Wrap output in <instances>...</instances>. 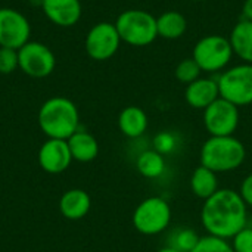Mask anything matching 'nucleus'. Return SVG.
<instances>
[{
	"instance_id": "39448f33",
	"label": "nucleus",
	"mask_w": 252,
	"mask_h": 252,
	"mask_svg": "<svg viewBox=\"0 0 252 252\" xmlns=\"http://www.w3.org/2000/svg\"><path fill=\"white\" fill-rule=\"evenodd\" d=\"M233 49L229 37L220 34H210L198 40L193 47L192 58L199 65L202 72L224 71L233 59Z\"/></svg>"
},
{
	"instance_id": "f8f14e48",
	"label": "nucleus",
	"mask_w": 252,
	"mask_h": 252,
	"mask_svg": "<svg viewBox=\"0 0 252 252\" xmlns=\"http://www.w3.org/2000/svg\"><path fill=\"white\" fill-rule=\"evenodd\" d=\"M72 162V155L66 140L47 139L38 151L40 167L50 174L63 173Z\"/></svg>"
},
{
	"instance_id": "4468645a",
	"label": "nucleus",
	"mask_w": 252,
	"mask_h": 252,
	"mask_svg": "<svg viewBox=\"0 0 252 252\" xmlns=\"http://www.w3.org/2000/svg\"><path fill=\"white\" fill-rule=\"evenodd\" d=\"M220 97L217 80L208 77H199L193 83L186 86L185 99L190 108L195 109H207L213 102Z\"/></svg>"
},
{
	"instance_id": "423d86ee",
	"label": "nucleus",
	"mask_w": 252,
	"mask_h": 252,
	"mask_svg": "<svg viewBox=\"0 0 252 252\" xmlns=\"http://www.w3.org/2000/svg\"><path fill=\"white\" fill-rule=\"evenodd\" d=\"M220 97L239 106L252 103V63L226 68L217 78Z\"/></svg>"
},
{
	"instance_id": "9b49d317",
	"label": "nucleus",
	"mask_w": 252,
	"mask_h": 252,
	"mask_svg": "<svg viewBox=\"0 0 252 252\" xmlns=\"http://www.w3.org/2000/svg\"><path fill=\"white\" fill-rule=\"evenodd\" d=\"M30 22L19 10L0 7V47L19 50L30 41Z\"/></svg>"
},
{
	"instance_id": "f03ea898",
	"label": "nucleus",
	"mask_w": 252,
	"mask_h": 252,
	"mask_svg": "<svg viewBox=\"0 0 252 252\" xmlns=\"http://www.w3.org/2000/svg\"><path fill=\"white\" fill-rule=\"evenodd\" d=\"M38 126L49 139L68 140L80 128L78 109L66 97H50L38 111Z\"/></svg>"
},
{
	"instance_id": "a211bd4d",
	"label": "nucleus",
	"mask_w": 252,
	"mask_h": 252,
	"mask_svg": "<svg viewBox=\"0 0 252 252\" xmlns=\"http://www.w3.org/2000/svg\"><path fill=\"white\" fill-rule=\"evenodd\" d=\"M68 146L72 155V159L78 162H90L99 154L97 140L84 130H77L68 140Z\"/></svg>"
},
{
	"instance_id": "cd10ccee",
	"label": "nucleus",
	"mask_w": 252,
	"mask_h": 252,
	"mask_svg": "<svg viewBox=\"0 0 252 252\" xmlns=\"http://www.w3.org/2000/svg\"><path fill=\"white\" fill-rule=\"evenodd\" d=\"M242 19L252 22V0H245L242 7Z\"/></svg>"
},
{
	"instance_id": "f3484780",
	"label": "nucleus",
	"mask_w": 252,
	"mask_h": 252,
	"mask_svg": "<svg viewBox=\"0 0 252 252\" xmlns=\"http://www.w3.org/2000/svg\"><path fill=\"white\" fill-rule=\"evenodd\" d=\"M229 41L233 49V55L241 58L242 62L252 63V22L241 19L232 30Z\"/></svg>"
},
{
	"instance_id": "412c9836",
	"label": "nucleus",
	"mask_w": 252,
	"mask_h": 252,
	"mask_svg": "<svg viewBox=\"0 0 252 252\" xmlns=\"http://www.w3.org/2000/svg\"><path fill=\"white\" fill-rule=\"evenodd\" d=\"M137 171L146 179H158L165 171V159L158 151H145L136 159Z\"/></svg>"
},
{
	"instance_id": "0eeeda50",
	"label": "nucleus",
	"mask_w": 252,
	"mask_h": 252,
	"mask_svg": "<svg viewBox=\"0 0 252 252\" xmlns=\"http://www.w3.org/2000/svg\"><path fill=\"white\" fill-rule=\"evenodd\" d=\"M171 221L170 204L161 196H151L142 201L133 213L134 229L146 236H154L167 230Z\"/></svg>"
},
{
	"instance_id": "b1692460",
	"label": "nucleus",
	"mask_w": 252,
	"mask_h": 252,
	"mask_svg": "<svg viewBox=\"0 0 252 252\" xmlns=\"http://www.w3.org/2000/svg\"><path fill=\"white\" fill-rule=\"evenodd\" d=\"M190 252H235L232 248V244H229V241L213 236V235H207L199 238L196 247Z\"/></svg>"
},
{
	"instance_id": "ddd939ff",
	"label": "nucleus",
	"mask_w": 252,
	"mask_h": 252,
	"mask_svg": "<svg viewBox=\"0 0 252 252\" xmlns=\"http://www.w3.org/2000/svg\"><path fill=\"white\" fill-rule=\"evenodd\" d=\"M41 9L58 27H72L81 18L80 0H41Z\"/></svg>"
},
{
	"instance_id": "2eb2a0df",
	"label": "nucleus",
	"mask_w": 252,
	"mask_h": 252,
	"mask_svg": "<svg viewBox=\"0 0 252 252\" xmlns=\"http://www.w3.org/2000/svg\"><path fill=\"white\" fill-rule=\"evenodd\" d=\"M92 207L90 195L83 189H71L66 190L61 201H59V210L62 216L68 220H81L87 216Z\"/></svg>"
},
{
	"instance_id": "7ed1b4c3",
	"label": "nucleus",
	"mask_w": 252,
	"mask_h": 252,
	"mask_svg": "<svg viewBox=\"0 0 252 252\" xmlns=\"http://www.w3.org/2000/svg\"><path fill=\"white\" fill-rule=\"evenodd\" d=\"M201 165L214 173H227L239 168L245 158L244 143L233 136H210L201 148Z\"/></svg>"
},
{
	"instance_id": "dca6fc26",
	"label": "nucleus",
	"mask_w": 252,
	"mask_h": 252,
	"mask_svg": "<svg viewBox=\"0 0 252 252\" xmlns=\"http://www.w3.org/2000/svg\"><path fill=\"white\" fill-rule=\"evenodd\" d=\"M148 124V115L139 106H127L118 115L120 131L130 139H137L143 136Z\"/></svg>"
},
{
	"instance_id": "6e6552de",
	"label": "nucleus",
	"mask_w": 252,
	"mask_h": 252,
	"mask_svg": "<svg viewBox=\"0 0 252 252\" xmlns=\"http://www.w3.org/2000/svg\"><path fill=\"white\" fill-rule=\"evenodd\" d=\"M19 68L32 78H44L55 69L53 52L43 43L28 41L18 50Z\"/></svg>"
},
{
	"instance_id": "bb28decb",
	"label": "nucleus",
	"mask_w": 252,
	"mask_h": 252,
	"mask_svg": "<svg viewBox=\"0 0 252 252\" xmlns=\"http://www.w3.org/2000/svg\"><path fill=\"white\" fill-rule=\"evenodd\" d=\"M239 193H241V196L244 198L245 204L252 208V173L251 174H248V176L244 179L242 186H241V192H239Z\"/></svg>"
},
{
	"instance_id": "c756f323",
	"label": "nucleus",
	"mask_w": 252,
	"mask_h": 252,
	"mask_svg": "<svg viewBox=\"0 0 252 252\" xmlns=\"http://www.w3.org/2000/svg\"><path fill=\"white\" fill-rule=\"evenodd\" d=\"M190 1H205V0H190Z\"/></svg>"
},
{
	"instance_id": "9d476101",
	"label": "nucleus",
	"mask_w": 252,
	"mask_h": 252,
	"mask_svg": "<svg viewBox=\"0 0 252 252\" xmlns=\"http://www.w3.org/2000/svg\"><path fill=\"white\" fill-rule=\"evenodd\" d=\"M121 38L115 24L99 22L86 35V52L93 61H108L120 49Z\"/></svg>"
},
{
	"instance_id": "5701e85b",
	"label": "nucleus",
	"mask_w": 252,
	"mask_h": 252,
	"mask_svg": "<svg viewBox=\"0 0 252 252\" xmlns=\"http://www.w3.org/2000/svg\"><path fill=\"white\" fill-rule=\"evenodd\" d=\"M202 74V69L199 68V65L195 62L193 58H188L183 59L177 63L176 69H174V75L176 80L182 84H190L195 80H198Z\"/></svg>"
},
{
	"instance_id": "20e7f679",
	"label": "nucleus",
	"mask_w": 252,
	"mask_h": 252,
	"mask_svg": "<svg viewBox=\"0 0 252 252\" xmlns=\"http://www.w3.org/2000/svg\"><path fill=\"white\" fill-rule=\"evenodd\" d=\"M115 27L121 41L134 47L149 46L158 37L157 18L142 9H128L120 13Z\"/></svg>"
},
{
	"instance_id": "aec40b11",
	"label": "nucleus",
	"mask_w": 252,
	"mask_h": 252,
	"mask_svg": "<svg viewBox=\"0 0 252 252\" xmlns=\"http://www.w3.org/2000/svg\"><path fill=\"white\" fill-rule=\"evenodd\" d=\"M190 188L198 198L207 201L219 190L217 173H214L213 170H210L204 165L196 167L190 177Z\"/></svg>"
},
{
	"instance_id": "f257e3e1",
	"label": "nucleus",
	"mask_w": 252,
	"mask_h": 252,
	"mask_svg": "<svg viewBox=\"0 0 252 252\" xmlns=\"http://www.w3.org/2000/svg\"><path fill=\"white\" fill-rule=\"evenodd\" d=\"M247 204L239 192L233 189H219L204 202L201 221L208 235L230 239L247 227Z\"/></svg>"
},
{
	"instance_id": "c85d7f7f",
	"label": "nucleus",
	"mask_w": 252,
	"mask_h": 252,
	"mask_svg": "<svg viewBox=\"0 0 252 252\" xmlns=\"http://www.w3.org/2000/svg\"><path fill=\"white\" fill-rule=\"evenodd\" d=\"M157 252H179V251H176V250H173V248H170V247H164V248L158 250Z\"/></svg>"
},
{
	"instance_id": "393cba45",
	"label": "nucleus",
	"mask_w": 252,
	"mask_h": 252,
	"mask_svg": "<svg viewBox=\"0 0 252 252\" xmlns=\"http://www.w3.org/2000/svg\"><path fill=\"white\" fill-rule=\"evenodd\" d=\"M19 68L18 50L9 47H0V72L10 74Z\"/></svg>"
},
{
	"instance_id": "a878e982",
	"label": "nucleus",
	"mask_w": 252,
	"mask_h": 252,
	"mask_svg": "<svg viewBox=\"0 0 252 252\" xmlns=\"http://www.w3.org/2000/svg\"><path fill=\"white\" fill-rule=\"evenodd\" d=\"M232 242V248L235 252H252V229L244 227L239 233H236Z\"/></svg>"
},
{
	"instance_id": "6ab92c4d",
	"label": "nucleus",
	"mask_w": 252,
	"mask_h": 252,
	"mask_svg": "<svg viewBox=\"0 0 252 252\" xmlns=\"http://www.w3.org/2000/svg\"><path fill=\"white\" fill-rule=\"evenodd\" d=\"M158 37L165 40H177L185 35L188 21L183 13L177 10H167L157 18Z\"/></svg>"
},
{
	"instance_id": "4be33fe9",
	"label": "nucleus",
	"mask_w": 252,
	"mask_h": 252,
	"mask_svg": "<svg viewBox=\"0 0 252 252\" xmlns=\"http://www.w3.org/2000/svg\"><path fill=\"white\" fill-rule=\"evenodd\" d=\"M201 236L189 227H177L168 236V242L165 247H170L179 252H190L198 244Z\"/></svg>"
},
{
	"instance_id": "1a4fd4ad",
	"label": "nucleus",
	"mask_w": 252,
	"mask_h": 252,
	"mask_svg": "<svg viewBox=\"0 0 252 252\" xmlns=\"http://www.w3.org/2000/svg\"><path fill=\"white\" fill-rule=\"evenodd\" d=\"M204 126L211 136H233L239 126V108L219 97L204 109Z\"/></svg>"
}]
</instances>
